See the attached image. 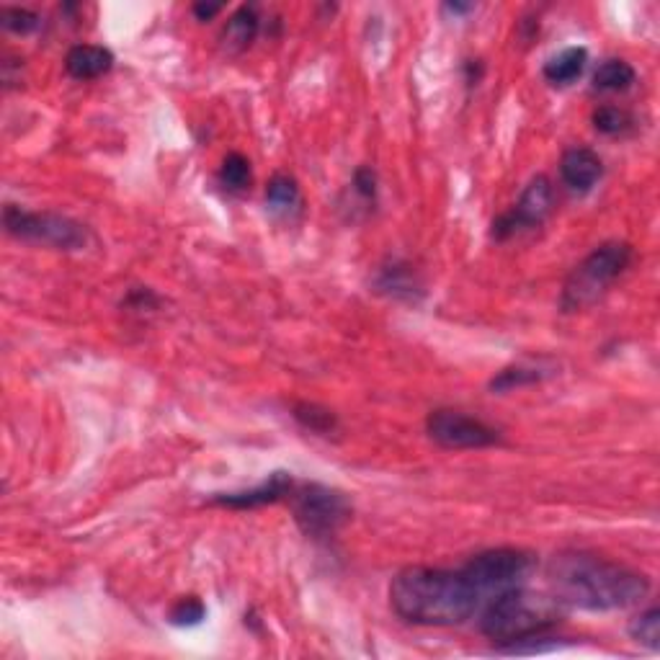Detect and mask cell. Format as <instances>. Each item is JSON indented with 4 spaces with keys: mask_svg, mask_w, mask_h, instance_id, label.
Masks as SVG:
<instances>
[{
    "mask_svg": "<svg viewBox=\"0 0 660 660\" xmlns=\"http://www.w3.org/2000/svg\"><path fill=\"white\" fill-rule=\"evenodd\" d=\"M550 586L565 606L612 612L640 604L650 591L642 573L586 552H563L550 563Z\"/></svg>",
    "mask_w": 660,
    "mask_h": 660,
    "instance_id": "6da1fadb",
    "label": "cell"
},
{
    "mask_svg": "<svg viewBox=\"0 0 660 660\" xmlns=\"http://www.w3.org/2000/svg\"><path fill=\"white\" fill-rule=\"evenodd\" d=\"M480 593L462 570L405 568L392 578V612L421 627H454L475 614Z\"/></svg>",
    "mask_w": 660,
    "mask_h": 660,
    "instance_id": "7a4b0ae2",
    "label": "cell"
},
{
    "mask_svg": "<svg viewBox=\"0 0 660 660\" xmlns=\"http://www.w3.org/2000/svg\"><path fill=\"white\" fill-rule=\"evenodd\" d=\"M568 606L555 593H532L516 586L498 593L480 619V630L493 642H526L563 622Z\"/></svg>",
    "mask_w": 660,
    "mask_h": 660,
    "instance_id": "3957f363",
    "label": "cell"
},
{
    "mask_svg": "<svg viewBox=\"0 0 660 660\" xmlns=\"http://www.w3.org/2000/svg\"><path fill=\"white\" fill-rule=\"evenodd\" d=\"M630 263L632 248L627 243H604L593 248L565 279L563 297H560L563 312L586 310L593 302H599L606 289L630 269Z\"/></svg>",
    "mask_w": 660,
    "mask_h": 660,
    "instance_id": "277c9868",
    "label": "cell"
},
{
    "mask_svg": "<svg viewBox=\"0 0 660 660\" xmlns=\"http://www.w3.org/2000/svg\"><path fill=\"white\" fill-rule=\"evenodd\" d=\"M297 526L312 539H328L351 519L349 498L336 488L320 483L294 485L289 493Z\"/></svg>",
    "mask_w": 660,
    "mask_h": 660,
    "instance_id": "5b68a950",
    "label": "cell"
},
{
    "mask_svg": "<svg viewBox=\"0 0 660 660\" xmlns=\"http://www.w3.org/2000/svg\"><path fill=\"white\" fill-rule=\"evenodd\" d=\"M3 225L8 233L29 243H42L60 251H78L88 243L86 227L55 212H29L16 204H6Z\"/></svg>",
    "mask_w": 660,
    "mask_h": 660,
    "instance_id": "8992f818",
    "label": "cell"
},
{
    "mask_svg": "<svg viewBox=\"0 0 660 660\" xmlns=\"http://www.w3.org/2000/svg\"><path fill=\"white\" fill-rule=\"evenodd\" d=\"M534 570V555L516 547H498V550H485L475 555L470 563L462 568L467 581L475 586V591L483 593H503L508 588H516L529 578Z\"/></svg>",
    "mask_w": 660,
    "mask_h": 660,
    "instance_id": "52a82bcc",
    "label": "cell"
},
{
    "mask_svg": "<svg viewBox=\"0 0 660 660\" xmlns=\"http://www.w3.org/2000/svg\"><path fill=\"white\" fill-rule=\"evenodd\" d=\"M428 436L444 449H483L498 444V431L462 410L439 408L426 421Z\"/></svg>",
    "mask_w": 660,
    "mask_h": 660,
    "instance_id": "ba28073f",
    "label": "cell"
},
{
    "mask_svg": "<svg viewBox=\"0 0 660 660\" xmlns=\"http://www.w3.org/2000/svg\"><path fill=\"white\" fill-rule=\"evenodd\" d=\"M552 207H555V189H552L550 178H532L529 186L524 189V194L519 196V202L514 204V209L501 214V217L493 222V238L506 240L511 238V235L521 233V230L539 227L550 217Z\"/></svg>",
    "mask_w": 660,
    "mask_h": 660,
    "instance_id": "9c48e42d",
    "label": "cell"
},
{
    "mask_svg": "<svg viewBox=\"0 0 660 660\" xmlns=\"http://www.w3.org/2000/svg\"><path fill=\"white\" fill-rule=\"evenodd\" d=\"M294 485L297 483H294V477L289 472H271L256 488L238 490V493H217L212 495V503L225 508H240V511H245V508H261L282 501V498H289Z\"/></svg>",
    "mask_w": 660,
    "mask_h": 660,
    "instance_id": "30bf717a",
    "label": "cell"
},
{
    "mask_svg": "<svg viewBox=\"0 0 660 660\" xmlns=\"http://www.w3.org/2000/svg\"><path fill=\"white\" fill-rule=\"evenodd\" d=\"M560 176L573 191H591L604 176V163L588 147H570L560 160Z\"/></svg>",
    "mask_w": 660,
    "mask_h": 660,
    "instance_id": "8fae6325",
    "label": "cell"
},
{
    "mask_svg": "<svg viewBox=\"0 0 660 660\" xmlns=\"http://www.w3.org/2000/svg\"><path fill=\"white\" fill-rule=\"evenodd\" d=\"M114 68V55L106 47L78 44L65 57V70L75 80H96Z\"/></svg>",
    "mask_w": 660,
    "mask_h": 660,
    "instance_id": "7c38bea8",
    "label": "cell"
},
{
    "mask_svg": "<svg viewBox=\"0 0 660 660\" xmlns=\"http://www.w3.org/2000/svg\"><path fill=\"white\" fill-rule=\"evenodd\" d=\"M258 13L253 6H240L238 11L227 19L225 29H222V49L227 55H240L251 47L258 37Z\"/></svg>",
    "mask_w": 660,
    "mask_h": 660,
    "instance_id": "4fadbf2b",
    "label": "cell"
},
{
    "mask_svg": "<svg viewBox=\"0 0 660 660\" xmlns=\"http://www.w3.org/2000/svg\"><path fill=\"white\" fill-rule=\"evenodd\" d=\"M586 65H588L586 47H568L544 65V78L550 80L552 86H570L573 80L581 78Z\"/></svg>",
    "mask_w": 660,
    "mask_h": 660,
    "instance_id": "5bb4252c",
    "label": "cell"
},
{
    "mask_svg": "<svg viewBox=\"0 0 660 660\" xmlns=\"http://www.w3.org/2000/svg\"><path fill=\"white\" fill-rule=\"evenodd\" d=\"M637 73L630 62L624 60H606L601 62L599 70L593 73V88L604 93L627 91L635 83Z\"/></svg>",
    "mask_w": 660,
    "mask_h": 660,
    "instance_id": "9a60e30c",
    "label": "cell"
},
{
    "mask_svg": "<svg viewBox=\"0 0 660 660\" xmlns=\"http://www.w3.org/2000/svg\"><path fill=\"white\" fill-rule=\"evenodd\" d=\"M266 204H269L271 212L276 214H289L294 209H300L302 194L300 186L292 176H284V173H276L274 178L266 186Z\"/></svg>",
    "mask_w": 660,
    "mask_h": 660,
    "instance_id": "2e32d148",
    "label": "cell"
},
{
    "mask_svg": "<svg viewBox=\"0 0 660 660\" xmlns=\"http://www.w3.org/2000/svg\"><path fill=\"white\" fill-rule=\"evenodd\" d=\"M547 374H552L550 369H542L537 367V364H514V367H506L503 372H498L490 379V390L508 392L516 390V387L534 385V382H542Z\"/></svg>",
    "mask_w": 660,
    "mask_h": 660,
    "instance_id": "e0dca14e",
    "label": "cell"
},
{
    "mask_svg": "<svg viewBox=\"0 0 660 660\" xmlns=\"http://www.w3.org/2000/svg\"><path fill=\"white\" fill-rule=\"evenodd\" d=\"M292 413L302 426L310 428V431H315V434L320 436H330L338 428L336 413L328 408H320V405L315 403H297L292 408Z\"/></svg>",
    "mask_w": 660,
    "mask_h": 660,
    "instance_id": "ac0fdd59",
    "label": "cell"
},
{
    "mask_svg": "<svg viewBox=\"0 0 660 660\" xmlns=\"http://www.w3.org/2000/svg\"><path fill=\"white\" fill-rule=\"evenodd\" d=\"M251 160L243 153H230L220 165V181L233 191H243L251 186Z\"/></svg>",
    "mask_w": 660,
    "mask_h": 660,
    "instance_id": "d6986e66",
    "label": "cell"
},
{
    "mask_svg": "<svg viewBox=\"0 0 660 660\" xmlns=\"http://www.w3.org/2000/svg\"><path fill=\"white\" fill-rule=\"evenodd\" d=\"M632 124V117L619 106H599L593 111V127L599 129L601 135H622Z\"/></svg>",
    "mask_w": 660,
    "mask_h": 660,
    "instance_id": "ffe728a7",
    "label": "cell"
},
{
    "mask_svg": "<svg viewBox=\"0 0 660 660\" xmlns=\"http://www.w3.org/2000/svg\"><path fill=\"white\" fill-rule=\"evenodd\" d=\"M630 635L635 637L637 642L642 645H648V648H658L660 645V612L655 606H650L648 612H642L640 617L632 619L630 624Z\"/></svg>",
    "mask_w": 660,
    "mask_h": 660,
    "instance_id": "44dd1931",
    "label": "cell"
},
{
    "mask_svg": "<svg viewBox=\"0 0 660 660\" xmlns=\"http://www.w3.org/2000/svg\"><path fill=\"white\" fill-rule=\"evenodd\" d=\"M207 617V606L202 601L196 599V596H186V599L176 601V606L171 609V622L176 627H194L202 619Z\"/></svg>",
    "mask_w": 660,
    "mask_h": 660,
    "instance_id": "7402d4cb",
    "label": "cell"
},
{
    "mask_svg": "<svg viewBox=\"0 0 660 660\" xmlns=\"http://www.w3.org/2000/svg\"><path fill=\"white\" fill-rule=\"evenodd\" d=\"M0 24H3L6 31H13V34H31L39 26V16L26 11V8H3L0 11Z\"/></svg>",
    "mask_w": 660,
    "mask_h": 660,
    "instance_id": "603a6c76",
    "label": "cell"
},
{
    "mask_svg": "<svg viewBox=\"0 0 660 660\" xmlns=\"http://www.w3.org/2000/svg\"><path fill=\"white\" fill-rule=\"evenodd\" d=\"M405 269H400V266H390V269H382V274H379V287L387 289L390 294H413V289H416V282L410 279V276H405Z\"/></svg>",
    "mask_w": 660,
    "mask_h": 660,
    "instance_id": "cb8c5ba5",
    "label": "cell"
},
{
    "mask_svg": "<svg viewBox=\"0 0 660 660\" xmlns=\"http://www.w3.org/2000/svg\"><path fill=\"white\" fill-rule=\"evenodd\" d=\"M354 191L364 202H374V199H377V173H374L372 168H367V165L356 168Z\"/></svg>",
    "mask_w": 660,
    "mask_h": 660,
    "instance_id": "d4e9b609",
    "label": "cell"
},
{
    "mask_svg": "<svg viewBox=\"0 0 660 660\" xmlns=\"http://www.w3.org/2000/svg\"><path fill=\"white\" fill-rule=\"evenodd\" d=\"M220 11H222L220 3H196V6H194V13L202 21L212 19V16H217V13H220Z\"/></svg>",
    "mask_w": 660,
    "mask_h": 660,
    "instance_id": "484cf974",
    "label": "cell"
},
{
    "mask_svg": "<svg viewBox=\"0 0 660 660\" xmlns=\"http://www.w3.org/2000/svg\"><path fill=\"white\" fill-rule=\"evenodd\" d=\"M472 8H475V6H462V3H447V6H444V11H449V13H470Z\"/></svg>",
    "mask_w": 660,
    "mask_h": 660,
    "instance_id": "4316f807",
    "label": "cell"
}]
</instances>
